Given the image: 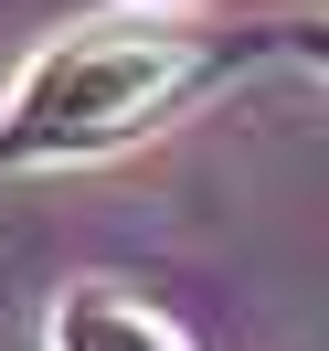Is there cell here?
<instances>
[{
	"label": "cell",
	"instance_id": "obj_2",
	"mask_svg": "<svg viewBox=\"0 0 329 351\" xmlns=\"http://www.w3.org/2000/svg\"><path fill=\"white\" fill-rule=\"evenodd\" d=\"M53 351H202V341L138 287H64L53 298Z\"/></svg>",
	"mask_w": 329,
	"mask_h": 351
},
{
	"label": "cell",
	"instance_id": "obj_1",
	"mask_svg": "<svg viewBox=\"0 0 329 351\" xmlns=\"http://www.w3.org/2000/svg\"><path fill=\"white\" fill-rule=\"evenodd\" d=\"M192 75H202V32H170V22H85V32H53V43L22 64L11 107H0V171L117 149V138H128L138 117H159Z\"/></svg>",
	"mask_w": 329,
	"mask_h": 351
},
{
	"label": "cell",
	"instance_id": "obj_3",
	"mask_svg": "<svg viewBox=\"0 0 329 351\" xmlns=\"http://www.w3.org/2000/svg\"><path fill=\"white\" fill-rule=\"evenodd\" d=\"M287 43H298L308 64H329V22H308V32H287Z\"/></svg>",
	"mask_w": 329,
	"mask_h": 351
}]
</instances>
